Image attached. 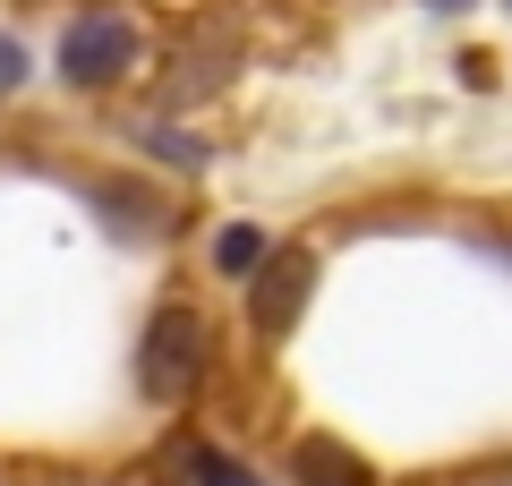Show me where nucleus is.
I'll use <instances>...</instances> for the list:
<instances>
[{
	"label": "nucleus",
	"instance_id": "nucleus-1",
	"mask_svg": "<svg viewBox=\"0 0 512 486\" xmlns=\"http://www.w3.org/2000/svg\"><path fill=\"white\" fill-rule=\"evenodd\" d=\"M205 359H214V324H205V316H197L188 299L154 307L146 342H137V384H146L154 401H180V393H197Z\"/></svg>",
	"mask_w": 512,
	"mask_h": 486
},
{
	"label": "nucleus",
	"instance_id": "nucleus-2",
	"mask_svg": "<svg viewBox=\"0 0 512 486\" xmlns=\"http://www.w3.org/2000/svg\"><path fill=\"white\" fill-rule=\"evenodd\" d=\"M128 69H137V26H128L120 9L69 18V35H60V77H69V86H120Z\"/></svg>",
	"mask_w": 512,
	"mask_h": 486
},
{
	"label": "nucleus",
	"instance_id": "nucleus-3",
	"mask_svg": "<svg viewBox=\"0 0 512 486\" xmlns=\"http://www.w3.org/2000/svg\"><path fill=\"white\" fill-rule=\"evenodd\" d=\"M308 290H316V256H308V248H274L265 265H256V282H248L256 333H265V342H282V333L299 324V307H308Z\"/></svg>",
	"mask_w": 512,
	"mask_h": 486
},
{
	"label": "nucleus",
	"instance_id": "nucleus-4",
	"mask_svg": "<svg viewBox=\"0 0 512 486\" xmlns=\"http://www.w3.org/2000/svg\"><path fill=\"white\" fill-rule=\"evenodd\" d=\"M299 486H376V469L350 444H333V435H308L299 444Z\"/></svg>",
	"mask_w": 512,
	"mask_h": 486
},
{
	"label": "nucleus",
	"instance_id": "nucleus-5",
	"mask_svg": "<svg viewBox=\"0 0 512 486\" xmlns=\"http://www.w3.org/2000/svg\"><path fill=\"white\" fill-rule=\"evenodd\" d=\"M265 256H274V248H265V231H256V222H231V231L214 239V265H222V273H239V282H248Z\"/></svg>",
	"mask_w": 512,
	"mask_h": 486
},
{
	"label": "nucleus",
	"instance_id": "nucleus-6",
	"mask_svg": "<svg viewBox=\"0 0 512 486\" xmlns=\"http://www.w3.org/2000/svg\"><path fill=\"white\" fill-rule=\"evenodd\" d=\"M171 461H180V469H188L197 486H256L248 469H231V461H222L214 444H171Z\"/></svg>",
	"mask_w": 512,
	"mask_h": 486
},
{
	"label": "nucleus",
	"instance_id": "nucleus-7",
	"mask_svg": "<svg viewBox=\"0 0 512 486\" xmlns=\"http://www.w3.org/2000/svg\"><path fill=\"white\" fill-rule=\"evenodd\" d=\"M18 86H26V52L0 35V94H18Z\"/></svg>",
	"mask_w": 512,
	"mask_h": 486
}]
</instances>
